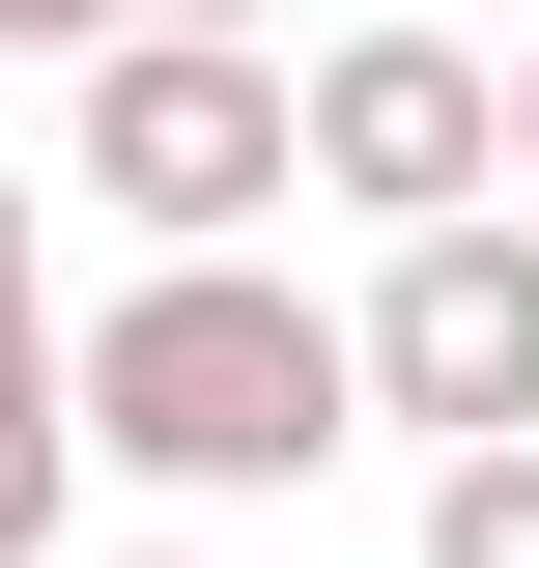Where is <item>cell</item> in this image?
I'll list each match as a JSON object with an SVG mask.
<instances>
[{"instance_id": "2", "label": "cell", "mask_w": 539, "mask_h": 568, "mask_svg": "<svg viewBox=\"0 0 539 568\" xmlns=\"http://www.w3.org/2000/svg\"><path fill=\"white\" fill-rule=\"evenodd\" d=\"M58 171L142 227V256H256V200H313V171H284V58H256V29H114L85 114H58Z\"/></svg>"}, {"instance_id": "9", "label": "cell", "mask_w": 539, "mask_h": 568, "mask_svg": "<svg viewBox=\"0 0 539 568\" xmlns=\"http://www.w3.org/2000/svg\"><path fill=\"white\" fill-rule=\"evenodd\" d=\"M511 200H539V58H511Z\"/></svg>"}, {"instance_id": "4", "label": "cell", "mask_w": 539, "mask_h": 568, "mask_svg": "<svg viewBox=\"0 0 539 568\" xmlns=\"http://www.w3.org/2000/svg\"><path fill=\"white\" fill-rule=\"evenodd\" d=\"M284 171L369 227H455V200H511V85L455 29H340V58H284Z\"/></svg>"}, {"instance_id": "1", "label": "cell", "mask_w": 539, "mask_h": 568, "mask_svg": "<svg viewBox=\"0 0 539 568\" xmlns=\"http://www.w3.org/2000/svg\"><path fill=\"white\" fill-rule=\"evenodd\" d=\"M58 398H85V455L171 484V511H256V484H340V455H369L340 313H313V284H256V256H142L114 313L58 342Z\"/></svg>"}, {"instance_id": "3", "label": "cell", "mask_w": 539, "mask_h": 568, "mask_svg": "<svg viewBox=\"0 0 539 568\" xmlns=\"http://www.w3.org/2000/svg\"><path fill=\"white\" fill-rule=\"evenodd\" d=\"M340 369H369V426H426V455L539 426V200H455V227H398V284L340 313Z\"/></svg>"}, {"instance_id": "8", "label": "cell", "mask_w": 539, "mask_h": 568, "mask_svg": "<svg viewBox=\"0 0 539 568\" xmlns=\"http://www.w3.org/2000/svg\"><path fill=\"white\" fill-rule=\"evenodd\" d=\"M29 313H58V227H29V171H0V342H29Z\"/></svg>"}, {"instance_id": "5", "label": "cell", "mask_w": 539, "mask_h": 568, "mask_svg": "<svg viewBox=\"0 0 539 568\" xmlns=\"http://www.w3.org/2000/svg\"><path fill=\"white\" fill-rule=\"evenodd\" d=\"M58 484H85V398H58V313L0 342V568H58Z\"/></svg>"}, {"instance_id": "11", "label": "cell", "mask_w": 539, "mask_h": 568, "mask_svg": "<svg viewBox=\"0 0 539 568\" xmlns=\"http://www.w3.org/2000/svg\"><path fill=\"white\" fill-rule=\"evenodd\" d=\"M85 568H200V540H85Z\"/></svg>"}, {"instance_id": "6", "label": "cell", "mask_w": 539, "mask_h": 568, "mask_svg": "<svg viewBox=\"0 0 539 568\" xmlns=\"http://www.w3.org/2000/svg\"><path fill=\"white\" fill-rule=\"evenodd\" d=\"M426 568H539V426H482V455H426Z\"/></svg>"}, {"instance_id": "7", "label": "cell", "mask_w": 539, "mask_h": 568, "mask_svg": "<svg viewBox=\"0 0 539 568\" xmlns=\"http://www.w3.org/2000/svg\"><path fill=\"white\" fill-rule=\"evenodd\" d=\"M114 29H142V0H0V58H114Z\"/></svg>"}, {"instance_id": "10", "label": "cell", "mask_w": 539, "mask_h": 568, "mask_svg": "<svg viewBox=\"0 0 539 568\" xmlns=\"http://www.w3.org/2000/svg\"><path fill=\"white\" fill-rule=\"evenodd\" d=\"M142 29H256V0H142Z\"/></svg>"}]
</instances>
